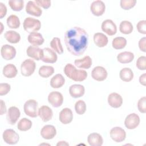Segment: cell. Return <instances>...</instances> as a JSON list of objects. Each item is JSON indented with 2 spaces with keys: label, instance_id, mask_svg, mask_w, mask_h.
I'll return each mask as SVG.
<instances>
[{
  "label": "cell",
  "instance_id": "1",
  "mask_svg": "<svg viewBox=\"0 0 146 146\" xmlns=\"http://www.w3.org/2000/svg\"><path fill=\"white\" fill-rule=\"evenodd\" d=\"M64 40L67 50L71 54L80 56L87 48L88 35L84 29L75 26L65 32Z\"/></svg>",
  "mask_w": 146,
  "mask_h": 146
},
{
  "label": "cell",
  "instance_id": "2",
  "mask_svg": "<svg viewBox=\"0 0 146 146\" xmlns=\"http://www.w3.org/2000/svg\"><path fill=\"white\" fill-rule=\"evenodd\" d=\"M63 71L68 78L75 82H82L87 77V73L85 70H77L71 63H68L65 66Z\"/></svg>",
  "mask_w": 146,
  "mask_h": 146
},
{
  "label": "cell",
  "instance_id": "3",
  "mask_svg": "<svg viewBox=\"0 0 146 146\" xmlns=\"http://www.w3.org/2000/svg\"><path fill=\"white\" fill-rule=\"evenodd\" d=\"M23 26L24 30L30 34L39 30L41 27V23L40 21L37 19L27 17L23 21Z\"/></svg>",
  "mask_w": 146,
  "mask_h": 146
},
{
  "label": "cell",
  "instance_id": "4",
  "mask_svg": "<svg viewBox=\"0 0 146 146\" xmlns=\"http://www.w3.org/2000/svg\"><path fill=\"white\" fill-rule=\"evenodd\" d=\"M23 110L26 115L31 117H36L38 115V102L34 99L27 100L24 104Z\"/></svg>",
  "mask_w": 146,
  "mask_h": 146
},
{
  "label": "cell",
  "instance_id": "5",
  "mask_svg": "<svg viewBox=\"0 0 146 146\" xmlns=\"http://www.w3.org/2000/svg\"><path fill=\"white\" fill-rule=\"evenodd\" d=\"M36 68L35 62L31 59L25 60L21 66V74L24 76H30L35 71Z\"/></svg>",
  "mask_w": 146,
  "mask_h": 146
},
{
  "label": "cell",
  "instance_id": "6",
  "mask_svg": "<svg viewBox=\"0 0 146 146\" xmlns=\"http://www.w3.org/2000/svg\"><path fill=\"white\" fill-rule=\"evenodd\" d=\"M2 137L6 143L10 145L16 144L19 140V135L13 129L5 130L3 132Z\"/></svg>",
  "mask_w": 146,
  "mask_h": 146
},
{
  "label": "cell",
  "instance_id": "7",
  "mask_svg": "<svg viewBox=\"0 0 146 146\" xmlns=\"http://www.w3.org/2000/svg\"><path fill=\"white\" fill-rule=\"evenodd\" d=\"M111 138L116 143L123 141L126 137V132L124 129L120 127L112 128L110 132Z\"/></svg>",
  "mask_w": 146,
  "mask_h": 146
},
{
  "label": "cell",
  "instance_id": "8",
  "mask_svg": "<svg viewBox=\"0 0 146 146\" xmlns=\"http://www.w3.org/2000/svg\"><path fill=\"white\" fill-rule=\"evenodd\" d=\"M48 102L52 107L58 108L62 105L63 96L59 92L52 91L48 94Z\"/></svg>",
  "mask_w": 146,
  "mask_h": 146
},
{
  "label": "cell",
  "instance_id": "9",
  "mask_svg": "<svg viewBox=\"0 0 146 146\" xmlns=\"http://www.w3.org/2000/svg\"><path fill=\"white\" fill-rule=\"evenodd\" d=\"M140 117L135 113H132L127 115L124 120V125L128 129H133L140 124Z\"/></svg>",
  "mask_w": 146,
  "mask_h": 146
},
{
  "label": "cell",
  "instance_id": "10",
  "mask_svg": "<svg viewBox=\"0 0 146 146\" xmlns=\"http://www.w3.org/2000/svg\"><path fill=\"white\" fill-rule=\"evenodd\" d=\"M15 48L9 44H4L2 46L1 49V54L2 57L6 60H9L14 59L16 55Z\"/></svg>",
  "mask_w": 146,
  "mask_h": 146
},
{
  "label": "cell",
  "instance_id": "11",
  "mask_svg": "<svg viewBox=\"0 0 146 146\" xmlns=\"http://www.w3.org/2000/svg\"><path fill=\"white\" fill-rule=\"evenodd\" d=\"M21 116V112L15 106L10 107L7 112L6 119L9 124L14 125Z\"/></svg>",
  "mask_w": 146,
  "mask_h": 146
},
{
  "label": "cell",
  "instance_id": "12",
  "mask_svg": "<svg viewBox=\"0 0 146 146\" xmlns=\"http://www.w3.org/2000/svg\"><path fill=\"white\" fill-rule=\"evenodd\" d=\"M90 10L92 14L96 17L102 15L106 10L104 3L100 0H96L91 4Z\"/></svg>",
  "mask_w": 146,
  "mask_h": 146
},
{
  "label": "cell",
  "instance_id": "13",
  "mask_svg": "<svg viewBox=\"0 0 146 146\" xmlns=\"http://www.w3.org/2000/svg\"><path fill=\"white\" fill-rule=\"evenodd\" d=\"M108 75V73L105 68L102 66L95 67L91 71L92 78L98 82L104 80Z\"/></svg>",
  "mask_w": 146,
  "mask_h": 146
},
{
  "label": "cell",
  "instance_id": "14",
  "mask_svg": "<svg viewBox=\"0 0 146 146\" xmlns=\"http://www.w3.org/2000/svg\"><path fill=\"white\" fill-rule=\"evenodd\" d=\"M101 28L103 32L110 36L115 35L117 32L116 25L111 19L104 20L102 23Z\"/></svg>",
  "mask_w": 146,
  "mask_h": 146
},
{
  "label": "cell",
  "instance_id": "15",
  "mask_svg": "<svg viewBox=\"0 0 146 146\" xmlns=\"http://www.w3.org/2000/svg\"><path fill=\"white\" fill-rule=\"evenodd\" d=\"M43 51V54L41 59L42 61L47 63H54L57 61L58 56L54 50L46 47L44 48Z\"/></svg>",
  "mask_w": 146,
  "mask_h": 146
},
{
  "label": "cell",
  "instance_id": "16",
  "mask_svg": "<svg viewBox=\"0 0 146 146\" xmlns=\"http://www.w3.org/2000/svg\"><path fill=\"white\" fill-rule=\"evenodd\" d=\"M56 135V129L52 125H45L40 131L41 136L46 140L53 139Z\"/></svg>",
  "mask_w": 146,
  "mask_h": 146
},
{
  "label": "cell",
  "instance_id": "17",
  "mask_svg": "<svg viewBox=\"0 0 146 146\" xmlns=\"http://www.w3.org/2000/svg\"><path fill=\"white\" fill-rule=\"evenodd\" d=\"M26 54L27 56L36 60H41L43 56V49L40 48L38 46H30L26 50Z\"/></svg>",
  "mask_w": 146,
  "mask_h": 146
},
{
  "label": "cell",
  "instance_id": "18",
  "mask_svg": "<svg viewBox=\"0 0 146 146\" xmlns=\"http://www.w3.org/2000/svg\"><path fill=\"white\" fill-rule=\"evenodd\" d=\"M107 100L108 104L115 108H119L123 104V98L121 96L116 92L111 93L108 96Z\"/></svg>",
  "mask_w": 146,
  "mask_h": 146
},
{
  "label": "cell",
  "instance_id": "19",
  "mask_svg": "<svg viewBox=\"0 0 146 146\" xmlns=\"http://www.w3.org/2000/svg\"><path fill=\"white\" fill-rule=\"evenodd\" d=\"M26 12L35 17H40L42 14V9L36 4L35 1H29L26 6Z\"/></svg>",
  "mask_w": 146,
  "mask_h": 146
},
{
  "label": "cell",
  "instance_id": "20",
  "mask_svg": "<svg viewBox=\"0 0 146 146\" xmlns=\"http://www.w3.org/2000/svg\"><path fill=\"white\" fill-rule=\"evenodd\" d=\"M59 119L63 124L70 123L73 119V113L69 108H64L62 110L59 115Z\"/></svg>",
  "mask_w": 146,
  "mask_h": 146
},
{
  "label": "cell",
  "instance_id": "21",
  "mask_svg": "<svg viewBox=\"0 0 146 146\" xmlns=\"http://www.w3.org/2000/svg\"><path fill=\"white\" fill-rule=\"evenodd\" d=\"M38 116L44 122L50 120L53 116L52 110L47 106H42L38 109Z\"/></svg>",
  "mask_w": 146,
  "mask_h": 146
},
{
  "label": "cell",
  "instance_id": "22",
  "mask_svg": "<svg viewBox=\"0 0 146 146\" xmlns=\"http://www.w3.org/2000/svg\"><path fill=\"white\" fill-rule=\"evenodd\" d=\"M85 88L81 84H72L69 88V93L71 97L74 98H78L84 95Z\"/></svg>",
  "mask_w": 146,
  "mask_h": 146
},
{
  "label": "cell",
  "instance_id": "23",
  "mask_svg": "<svg viewBox=\"0 0 146 146\" xmlns=\"http://www.w3.org/2000/svg\"><path fill=\"white\" fill-rule=\"evenodd\" d=\"M27 40L32 46H39L42 45L44 41L42 35L40 33L37 32L30 33L27 36Z\"/></svg>",
  "mask_w": 146,
  "mask_h": 146
},
{
  "label": "cell",
  "instance_id": "24",
  "mask_svg": "<svg viewBox=\"0 0 146 146\" xmlns=\"http://www.w3.org/2000/svg\"><path fill=\"white\" fill-rule=\"evenodd\" d=\"M87 141L91 146H101L103 143V139L99 133L94 132L88 135Z\"/></svg>",
  "mask_w": 146,
  "mask_h": 146
},
{
  "label": "cell",
  "instance_id": "25",
  "mask_svg": "<svg viewBox=\"0 0 146 146\" xmlns=\"http://www.w3.org/2000/svg\"><path fill=\"white\" fill-rule=\"evenodd\" d=\"M92 59L88 55H86L82 59H76L74 61L75 65L79 68L88 69L92 66Z\"/></svg>",
  "mask_w": 146,
  "mask_h": 146
},
{
  "label": "cell",
  "instance_id": "26",
  "mask_svg": "<svg viewBox=\"0 0 146 146\" xmlns=\"http://www.w3.org/2000/svg\"><path fill=\"white\" fill-rule=\"evenodd\" d=\"M94 42L96 46L103 47L106 46L108 42L107 36L102 33H96L94 35Z\"/></svg>",
  "mask_w": 146,
  "mask_h": 146
},
{
  "label": "cell",
  "instance_id": "27",
  "mask_svg": "<svg viewBox=\"0 0 146 146\" xmlns=\"http://www.w3.org/2000/svg\"><path fill=\"white\" fill-rule=\"evenodd\" d=\"M2 72L3 75L6 78L11 79L16 76L18 73V70L15 65L9 63L4 66Z\"/></svg>",
  "mask_w": 146,
  "mask_h": 146
},
{
  "label": "cell",
  "instance_id": "28",
  "mask_svg": "<svg viewBox=\"0 0 146 146\" xmlns=\"http://www.w3.org/2000/svg\"><path fill=\"white\" fill-rule=\"evenodd\" d=\"M134 54L130 51H124L119 53L117 56V60L120 63H131L134 59Z\"/></svg>",
  "mask_w": 146,
  "mask_h": 146
},
{
  "label": "cell",
  "instance_id": "29",
  "mask_svg": "<svg viewBox=\"0 0 146 146\" xmlns=\"http://www.w3.org/2000/svg\"><path fill=\"white\" fill-rule=\"evenodd\" d=\"M65 83V79L60 74L54 75L50 80V86L53 88H59Z\"/></svg>",
  "mask_w": 146,
  "mask_h": 146
},
{
  "label": "cell",
  "instance_id": "30",
  "mask_svg": "<svg viewBox=\"0 0 146 146\" xmlns=\"http://www.w3.org/2000/svg\"><path fill=\"white\" fill-rule=\"evenodd\" d=\"M4 36L6 40L11 43H17L21 40L20 34L17 31L13 30L7 31L5 33Z\"/></svg>",
  "mask_w": 146,
  "mask_h": 146
},
{
  "label": "cell",
  "instance_id": "31",
  "mask_svg": "<svg viewBox=\"0 0 146 146\" xmlns=\"http://www.w3.org/2000/svg\"><path fill=\"white\" fill-rule=\"evenodd\" d=\"M119 76L121 80L123 82H129L133 78V72L131 68L125 67L120 70Z\"/></svg>",
  "mask_w": 146,
  "mask_h": 146
},
{
  "label": "cell",
  "instance_id": "32",
  "mask_svg": "<svg viewBox=\"0 0 146 146\" xmlns=\"http://www.w3.org/2000/svg\"><path fill=\"white\" fill-rule=\"evenodd\" d=\"M133 30L132 23L128 21H123L119 25V30L124 34H129Z\"/></svg>",
  "mask_w": 146,
  "mask_h": 146
},
{
  "label": "cell",
  "instance_id": "33",
  "mask_svg": "<svg viewBox=\"0 0 146 146\" xmlns=\"http://www.w3.org/2000/svg\"><path fill=\"white\" fill-rule=\"evenodd\" d=\"M7 26L10 29H18L20 26L19 18L15 15H11L9 16L6 20Z\"/></svg>",
  "mask_w": 146,
  "mask_h": 146
},
{
  "label": "cell",
  "instance_id": "34",
  "mask_svg": "<svg viewBox=\"0 0 146 146\" xmlns=\"http://www.w3.org/2000/svg\"><path fill=\"white\" fill-rule=\"evenodd\" d=\"M54 72V68L50 66H42L39 69V75L42 78H47Z\"/></svg>",
  "mask_w": 146,
  "mask_h": 146
},
{
  "label": "cell",
  "instance_id": "35",
  "mask_svg": "<svg viewBox=\"0 0 146 146\" xmlns=\"http://www.w3.org/2000/svg\"><path fill=\"white\" fill-rule=\"evenodd\" d=\"M127 44V40L125 38L117 36L113 39L112 46L116 50H121L124 48Z\"/></svg>",
  "mask_w": 146,
  "mask_h": 146
},
{
  "label": "cell",
  "instance_id": "36",
  "mask_svg": "<svg viewBox=\"0 0 146 146\" xmlns=\"http://www.w3.org/2000/svg\"><path fill=\"white\" fill-rule=\"evenodd\" d=\"M32 121L26 118L21 119L17 124V128L21 131H27L29 130L32 127Z\"/></svg>",
  "mask_w": 146,
  "mask_h": 146
},
{
  "label": "cell",
  "instance_id": "37",
  "mask_svg": "<svg viewBox=\"0 0 146 146\" xmlns=\"http://www.w3.org/2000/svg\"><path fill=\"white\" fill-rule=\"evenodd\" d=\"M51 47L58 54H62L63 52V48L61 44L60 39L58 37H54L50 42Z\"/></svg>",
  "mask_w": 146,
  "mask_h": 146
},
{
  "label": "cell",
  "instance_id": "38",
  "mask_svg": "<svg viewBox=\"0 0 146 146\" xmlns=\"http://www.w3.org/2000/svg\"><path fill=\"white\" fill-rule=\"evenodd\" d=\"M8 3L10 8L15 11H21L24 6V1L22 0H10Z\"/></svg>",
  "mask_w": 146,
  "mask_h": 146
},
{
  "label": "cell",
  "instance_id": "39",
  "mask_svg": "<svg viewBox=\"0 0 146 146\" xmlns=\"http://www.w3.org/2000/svg\"><path fill=\"white\" fill-rule=\"evenodd\" d=\"M75 110L77 114L83 115L86 111V104L82 100H78L75 104Z\"/></svg>",
  "mask_w": 146,
  "mask_h": 146
},
{
  "label": "cell",
  "instance_id": "40",
  "mask_svg": "<svg viewBox=\"0 0 146 146\" xmlns=\"http://www.w3.org/2000/svg\"><path fill=\"white\" fill-rule=\"evenodd\" d=\"M136 3V0H121L120 2V7L125 10H128L133 8Z\"/></svg>",
  "mask_w": 146,
  "mask_h": 146
},
{
  "label": "cell",
  "instance_id": "41",
  "mask_svg": "<svg viewBox=\"0 0 146 146\" xmlns=\"http://www.w3.org/2000/svg\"><path fill=\"white\" fill-rule=\"evenodd\" d=\"M136 66L140 70H145L146 69V57L145 56H140L137 61Z\"/></svg>",
  "mask_w": 146,
  "mask_h": 146
},
{
  "label": "cell",
  "instance_id": "42",
  "mask_svg": "<svg viewBox=\"0 0 146 146\" xmlns=\"http://www.w3.org/2000/svg\"><path fill=\"white\" fill-rule=\"evenodd\" d=\"M137 108L139 111L143 113L146 112V97L141 98L137 102Z\"/></svg>",
  "mask_w": 146,
  "mask_h": 146
},
{
  "label": "cell",
  "instance_id": "43",
  "mask_svg": "<svg viewBox=\"0 0 146 146\" xmlns=\"http://www.w3.org/2000/svg\"><path fill=\"white\" fill-rule=\"evenodd\" d=\"M11 86L6 83H1L0 84V95L3 96L7 94L10 91Z\"/></svg>",
  "mask_w": 146,
  "mask_h": 146
},
{
  "label": "cell",
  "instance_id": "44",
  "mask_svg": "<svg viewBox=\"0 0 146 146\" xmlns=\"http://www.w3.org/2000/svg\"><path fill=\"white\" fill-rule=\"evenodd\" d=\"M136 28L139 33L143 34H146V21L145 20L140 21L136 25Z\"/></svg>",
  "mask_w": 146,
  "mask_h": 146
},
{
  "label": "cell",
  "instance_id": "45",
  "mask_svg": "<svg viewBox=\"0 0 146 146\" xmlns=\"http://www.w3.org/2000/svg\"><path fill=\"white\" fill-rule=\"evenodd\" d=\"M35 2L38 6H40L45 9H48L51 6V1L49 0H35Z\"/></svg>",
  "mask_w": 146,
  "mask_h": 146
},
{
  "label": "cell",
  "instance_id": "46",
  "mask_svg": "<svg viewBox=\"0 0 146 146\" xmlns=\"http://www.w3.org/2000/svg\"><path fill=\"white\" fill-rule=\"evenodd\" d=\"M145 41H146V38L145 37H143L142 38H141L139 41V47L140 48V50L144 52H145L146 50H145Z\"/></svg>",
  "mask_w": 146,
  "mask_h": 146
},
{
  "label": "cell",
  "instance_id": "47",
  "mask_svg": "<svg viewBox=\"0 0 146 146\" xmlns=\"http://www.w3.org/2000/svg\"><path fill=\"white\" fill-rule=\"evenodd\" d=\"M7 7L2 2H0V18L2 19L6 14Z\"/></svg>",
  "mask_w": 146,
  "mask_h": 146
},
{
  "label": "cell",
  "instance_id": "48",
  "mask_svg": "<svg viewBox=\"0 0 146 146\" xmlns=\"http://www.w3.org/2000/svg\"><path fill=\"white\" fill-rule=\"evenodd\" d=\"M6 112V107L5 105V103L3 100H1V112L0 113L1 115H3Z\"/></svg>",
  "mask_w": 146,
  "mask_h": 146
},
{
  "label": "cell",
  "instance_id": "49",
  "mask_svg": "<svg viewBox=\"0 0 146 146\" xmlns=\"http://www.w3.org/2000/svg\"><path fill=\"white\" fill-rule=\"evenodd\" d=\"M145 79H146V74L144 73L140 76L139 77V82L140 83L145 86Z\"/></svg>",
  "mask_w": 146,
  "mask_h": 146
},
{
  "label": "cell",
  "instance_id": "50",
  "mask_svg": "<svg viewBox=\"0 0 146 146\" xmlns=\"http://www.w3.org/2000/svg\"><path fill=\"white\" fill-rule=\"evenodd\" d=\"M56 145H69V144L65 141H60L57 143Z\"/></svg>",
  "mask_w": 146,
  "mask_h": 146
}]
</instances>
